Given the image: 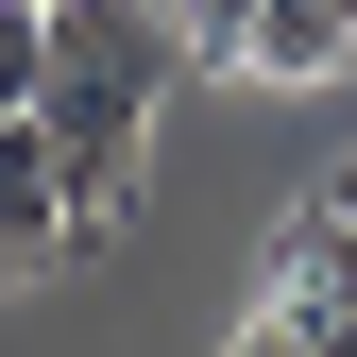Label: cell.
I'll return each instance as SVG.
<instances>
[{"label": "cell", "mask_w": 357, "mask_h": 357, "mask_svg": "<svg viewBox=\"0 0 357 357\" xmlns=\"http://www.w3.org/2000/svg\"><path fill=\"white\" fill-rule=\"evenodd\" d=\"M188 17L170 0H52V85H34V137L68 153V221H85V255L137 221V170H153V119H170V85H188Z\"/></svg>", "instance_id": "obj_1"}, {"label": "cell", "mask_w": 357, "mask_h": 357, "mask_svg": "<svg viewBox=\"0 0 357 357\" xmlns=\"http://www.w3.org/2000/svg\"><path fill=\"white\" fill-rule=\"evenodd\" d=\"M68 255H85V221H68V153L34 137V119H0V289L68 273Z\"/></svg>", "instance_id": "obj_2"}, {"label": "cell", "mask_w": 357, "mask_h": 357, "mask_svg": "<svg viewBox=\"0 0 357 357\" xmlns=\"http://www.w3.org/2000/svg\"><path fill=\"white\" fill-rule=\"evenodd\" d=\"M273 324H306L324 357H357V221L340 204H306L289 238H273Z\"/></svg>", "instance_id": "obj_3"}, {"label": "cell", "mask_w": 357, "mask_h": 357, "mask_svg": "<svg viewBox=\"0 0 357 357\" xmlns=\"http://www.w3.org/2000/svg\"><path fill=\"white\" fill-rule=\"evenodd\" d=\"M340 68H357V0H255L238 85H340Z\"/></svg>", "instance_id": "obj_4"}, {"label": "cell", "mask_w": 357, "mask_h": 357, "mask_svg": "<svg viewBox=\"0 0 357 357\" xmlns=\"http://www.w3.org/2000/svg\"><path fill=\"white\" fill-rule=\"evenodd\" d=\"M34 85H52V0H0V119H34Z\"/></svg>", "instance_id": "obj_5"}, {"label": "cell", "mask_w": 357, "mask_h": 357, "mask_svg": "<svg viewBox=\"0 0 357 357\" xmlns=\"http://www.w3.org/2000/svg\"><path fill=\"white\" fill-rule=\"evenodd\" d=\"M170 17H188V52H204V68H238V34H255V0H170Z\"/></svg>", "instance_id": "obj_6"}, {"label": "cell", "mask_w": 357, "mask_h": 357, "mask_svg": "<svg viewBox=\"0 0 357 357\" xmlns=\"http://www.w3.org/2000/svg\"><path fill=\"white\" fill-rule=\"evenodd\" d=\"M221 357H324V340H306V324H273V306H255V324L221 340Z\"/></svg>", "instance_id": "obj_7"}, {"label": "cell", "mask_w": 357, "mask_h": 357, "mask_svg": "<svg viewBox=\"0 0 357 357\" xmlns=\"http://www.w3.org/2000/svg\"><path fill=\"white\" fill-rule=\"evenodd\" d=\"M324 204H340V221H357V170H340V188H324Z\"/></svg>", "instance_id": "obj_8"}]
</instances>
